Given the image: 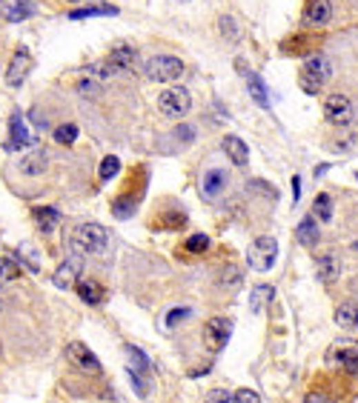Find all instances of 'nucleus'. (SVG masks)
<instances>
[{
    "label": "nucleus",
    "instance_id": "obj_1",
    "mask_svg": "<svg viewBox=\"0 0 358 403\" xmlns=\"http://www.w3.org/2000/svg\"><path fill=\"white\" fill-rule=\"evenodd\" d=\"M69 246H72V252L74 255H103L106 252V246H109V235H106V229L101 223H81V226H74V232L69 238Z\"/></svg>",
    "mask_w": 358,
    "mask_h": 403
},
{
    "label": "nucleus",
    "instance_id": "obj_2",
    "mask_svg": "<svg viewBox=\"0 0 358 403\" xmlns=\"http://www.w3.org/2000/svg\"><path fill=\"white\" fill-rule=\"evenodd\" d=\"M330 78H332V63L324 54H310L304 61V66H301V72H298V86L307 94H318Z\"/></svg>",
    "mask_w": 358,
    "mask_h": 403
},
{
    "label": "nucleus",
    "instance_id": "obj_3",
    "mask_svg": "<svg viewBox=\"0 0 358 403\" xmlns=\"http://www.w3.org/2000/svg\"><path fill=\"white\" fill-rule=\"evenodd\" d=\"M183 72H186V66L175 54H155L143 63L146 81H152V83H172L178 78H183Z\"/></svg>",
    "mask_w": 358,
    "mask_h": 403
},
{
    "label": "nucleus",
    "instance_id": "obj_4",
    "mask_svg": "<svg viewBox=\"0 0 358 403\" xmlns=\"http://www.w3.org/2000/svg\"><path fill=\"white\" fill-rule=\"evenodd\" d=\"M275 258H278V240L263 235V238H255L252 246L247 249V263L250 269H255V272H270V269L275 266Z\"/></svg>",
    "mask_w": 358,
    "mask_h": 403
},
{
    "label": "nucleus",
    "instance_id": "obj_5",
    "mask_svg": "<svg viewBox=\"0 0 358 403\" xmlns=\"http://www.w3.org/2000/svg\"><path fill=\"white\" fill-rule=\"evenodd\" d=\"M190 106H192V94L183 86L163 89L158 94V109H161L163 118H183V114L190 112Z\"/></svg>",
    "mask_w": 358,
    "mask_h": 403
},
{
    "label": "nucleus",
    "instance_id": "obj_6",
    "mask_svg": "<svg viewBox=\"0 0 358 403\" xmlns=\"http://www.w3.org/2000/svg\"><path fill=\"white\" fill-rule=\"evenodd\" d=\"M135 49L132 46H118V49H112L106 57H103V63L98 66L101 69V78H118V74H126L132 72V66H135Z\"/></svg>",
    "mask_w": 358,
    "mask_h": 403
},
{
    "label": "nucleus",
    "instance_id": "obj_7",
    "mask_svg": "<svg viewBox=\"0 0 358 403\" xmlns=\"http://www.w3.org/2000/svg\"><path fill=\"white\" fill-rule=\"evenodd\" d=\"M203 347L210 352H221L232 338V320L230 318H210L203 323Z\"/></svg>",
    "mask_w": 358,
    "mask_h": 403
},
{
    "label": "nucleus",
    "instance_id": "obj_8",
    "mask_svg": "<svg viewBox=\"0 0 358 403\" xmlns=\"http://www.w3.org/2000/svg\"><path fill=\"white\" fill-rule=\"evenodd\" d=\"M324 118L327 123H335V126H350L355 121V106L347 94H330L324 103Z\"/></svg>",
    "mask_w": 358,
    "mask_h": 403
},
{
    "label": "nucleus",
    "instance_id": "obj_9",
    "mask_svg": "<svg viewBox=\"0 0 358 403\" xmlns=\"http://www.w3.org/2000/svg\"><path fill=\"white\" fill-rule=\"evenodd\" d=\"M66 360L72 363L74 369H81L86 375H101V360L95 358V352H92L89 347H83V343H69L66 347Z\"/></svg>",
    "mask_w": 358,
    "mask_h": 403
},
{
    "label": "nucleus",
    "instance_id": "obj_10",
    "mask_svg": "<svg viewBox=\"0 0 358 403\" xmlns=\"http://www.w3.org/2000/svg\"><path fill=\"white\" fill-rule=\"evenodd\" d=\"M227 183H230V178H227V172H221V169H206L203 172V178H201V183H198V189H201V198L203 200H218L223 192H227Z\"/></svg>",
    "mask_w": 358,
    "mask_h": 403
},
{
    "label": "nucleus",
    "instance_id": "obj_11",
    "mask_svg": "<svg viewBox=\"0 0 358 403\" xmlns=\"http://www.w3.org/2000/svg\"><path fill=\"white\" fill-rule=\"evenodd\" d=\"M81 275H83V258L74 255L66 263H61V269L54 272L52 280H54V286H58V289H72V286L81 280Z\"/></svg>",
    "mask_w": 358,
    "mask_h": 403
},
{
    "label": "nucleus",
    "instance_id": "obj_12",
    "mask_svg": "<svg viewBox=\"0 0 358 403\" xmlns=\"http://www.w3.org/2000/svg\"><path fill=\"white\" fill-rule=\"evenodd\" d=\"M29 69H32V54L26 49H17L14 57H12V63H9V69H6V86L17 89V86L26 81Z\"/></svg>",
    "mask_w": 358,
    "mask_h": 403
},
{
    "label": "nucleus",
    "instance_id": "obj_13",
    "mask_svg": "<svg viewBox=\"0 0 358 403\" xmlns=\"http://www.w3.org/2000/svg\"><path fill=\"white\" fill-rule=\"evenodd\" d=\"M9 126H12V141L6 143V152H21V149H26V146L34 143V138L29 134V129H26V123H23V114H21V112L12 114Z\"/></svg>",
    "mask_w": 358,
    "mask_h": 403
},
{
    "label": "nucleus",
    "instance_id": "obj_14",
    "mask_svg": "<svg viewBox=\"0 0 358 403\" xmlns=\"http://www.w3.org/2000/svg\"><path fill=\"white\" fill-rule=\"evenodd\" d=\"M327 360L341 363L350 375H358V347H352V343H338L335 349L327 352Z\"/></svg>",
    "mask_w": 358,
    "mask_h": 403
},
{
    "label": "nucleus",
    "instance_id": "obj_15",
    "mask_svg": "<svg viewBox=\"0 0 358 403\" xmlns=\"http://www.w3.org/2000/svg\"><path fill=\"white\" fill-rule=\"evenodd\" d=\"M221 149H223V155L230 158L232 166H247L250 149H247V143H243L241 138H235V134H227V138L221 141Z\"/></svg>",
    "mask_w": 358,
    "mask_h": 403
},
{
    "label": "nucleus",
    "instance_id": "obj_16",
    "mask_svg": "<svg viewBox=\"0 0 358 403\" xmlns=\"http://www.w3.org/2000/svg\"><path fill=\"white\" fill-rule=\"evenodd\" d=\"M0 12H3V17L9 23H21L37 12V6L29 3V0H6V3H0Z\"/></svg>",
    "mask_w": 358,
    "mask_h": 403
},
{
    "label": "nucleus",
    "instance_id": "obj_17",
    "mask_svg": "<svg viewBox=\"0 0 358 403\" xmlns=\"http://www.w3.org/2000/svg\"><path fill=\"white\" fill-rule=\"evenodd\" d=\"M304 21L310 26H327L332 21V3L330 0H310V6L304 12Z\"/></svg>",
    "mask_w": 358,
    "mask_h": 403
},
{
    "label": "nucleus",
    "instance_id": "obj_18",
    "mask_svg": "<svg viewBox=\"0 0 358 403\" xmlns=\"http://www.w3.org/2000/svg\"><path fill=\"white\" fill-rule=\"evenodd\" d=\"M37 229H41L43 235H52L54 232V226L61 223V209H54V206H37L34 212H32Z\"/></svg>",
    "mask_w": 358,
    "mask_h": 403
},
{
    "label": "nucleus",
    "instance_id": "obj_19",
    "mask_svg": "<svg viewBox=\"0 0 358 403\" xmlns=\"http://www.w3.org/2000/svg\"><path fill=\"white\" fill-rule=\"evenodd\" d=\"M295 238H298V243L304 246V249L318 246V240H321V232H318V220H315V215H310V218H304V220L298 223Z\"/></svg>",
    "mask_w": 358,
    "mask_h": 403
},
{
    "label": "nucleus",
    "instance_id": "obj_20",
    "mask_svg": "<svg viewBox=\"0 0 358 403\" xmlns=\"http://www.w3.org/2000/svg\"><path fill=\"white\" fill-rule=\"evenodd\" d=\"M46 166H49V155L43 149H34V152H29V155L23 158L21 172H23V175H29V178H34V175H43Z\"/></svg>",
    "mask_w": 358,
    "mask_h": 403
},
{
    "label": "nucleus",
    "instance_id": "obj_21",
    "mask_svg": "<svg viewBox=\"0 0 358 403\" xmlns=\"http://www.w3.org/2000/svg\"><path fill=\"white\" fill-rule=\"evenodd\" d=\"M74 286H78V295H81L89 306H98V303L103 300V295H106L103 286H101L98 280H89V278H83V275H81V280L74 283Z\"/></svg>",
    "mask_w": 358,
    "mask_h": 403
},
{
    "label": "nucleus",
    "instance_id": "obj_22",
    "mask_svg": "<svg viewBox=\"0 0 358 403\" xmlns=\"http://www.w3.org/2000/svg\"><path fill=\"white\" fill-rule=\"evenodd\" d=\"M243 78H247V89L252 94V101L258 106H263V109H270V94H267V86H263V81L258 78L255 72H250V69H243Z\"/></svg>",
    "mask_w": 358,
    "mask_h": 403
},
{
    "label": "nucleus",
    "instance_id": "obj_23",
    "mask_svg": "<svg viewBox=\"0 0 358 403\" xmlns=\"http://www.w3.org/2000/svg\"><path fill=\"white\" fill-rule=\"evenodd\" d=\"M335 323L347 332H358V303H341L335 309Z\"/></svg>",
    "mask_w": 358,
    "mask_h": 403
},
{
    "label": "nucleus",
    "instance_id": "obj_24",
    "mask_svg": "<svg viewBox=\"0 0 358 403\" xmlns=\"http://www.w3.org/2000/svg\"><path fill=\"white\" fill-rule=\"evenodd\" d=\"M315 269H318V278H321L324 283H332V280L338 278V272H341V266H338V258H335L332 252H327V255H318Z\"/></svg>",
    "mask_w": 358,
    "mask_h": 403
},
{
    "label": "nucleus",
    "instance_id": "obj_25",
    "mask_svg": "<svg viewBox=\"0 0 358 403\" xmlns=\"http://www.w3.org/2000/svg\"><path fill=\"white\" fill-rule=\"evenodd\" d=\"M206 400H223V403H261V395L252 389H238V392H212Z\"/></svg>",
    "mask_w": 358,
    "mask_h": 403
},
{
    "label": "nucleus",
    "instance_id": "obj_26",
    "mask_svg": "<svg viewBox=\"0 0 358 403\" xmlns=\"http://www.w3.org/2000/svg\"><path fill=\"white\" fill-rule=\"evenodd\" d=\"M272 298H275V289L270 283H261V286H255L252 289V295H250V309L255 312V315H261L267 306L272 303Z\"/></svg>",
    "mask_w": 358,
    "mask_h": 403
},
{
    "label": "nucleus",
    "instance_id": "obj_27",
    "mask_svg": "<svg viewBox=\"0 0 358 403\" xmlns=\"http://www.w3.org/2000/svg\"><path fill=\"white\" fill-rule=\"evenodd\" d=\"M101 14H118V9L101 3V6H89V9H74V12H69L72 21H83V17H101Z\"/></svg>",
    "mask_w": 358,
    "mask_h": 403
},
{
    "label": "nucleus",
    "instance_id": "obj_28",
    "mask_svg": "<svg viewBox=\"0 0 358 403\" xmlns=\"http://www.w3.org/2000/svg\"><path fill=\"white\" fill-rule=\"evenodd\" d=\"M312 215H315V220H321V223H327V220H332V200H330V195H318L315 198V206H312Z\"/></svg>",
    "mask_w": 358,
    "mask_h": 403
},
{
    "label": "nucleus",
    "instance_id": "obj_29",
    "mask_svg": "<svg viewBox=\"0 0 358 403\" xmlns=\"http://www.w3.org/2000/svg\"><path fill=\"white\" fill-rule=\"evenodd\" d=\"M192 318V309L190 306H178V309H169L166 318H163V329H175V326H181L183 320Z\"/></svg>",
    "mask_w": 358,
    "mask_h": 403
},
{
    "label": "nucleus",
    "instance_id": "obj_30",
    "mask_svg": "<svg viewBox=\"0 0 358 403\" xmlns=\"http://www.w3.org/2000/svg\"><path fill=\"white\" fill-rule=\"evenodd\" d=\"M17 275H21V266H17L14 258H0V286L12 283Z\"/></svg>",
    "mask_w": 358,
    "mask_h": 403
},
{
    "label": "nucleus",
    "instance_id": "obj_31",
    "mask_svg": "<svg viewBox=\"0 0 358 403\" xmlns=\"http://www.w3.org/2000/svg\"><path fill=\"white\" fill-rule=\"evenodd\" d=\"M121 172V161L115 158V155H109V158H103L101 161V166H98V178L106 183V180H112Z\"/></svg>",
    "mask_w": 358,
    "mask_h": 403
},
{
    "label": "nucleus",
    "instance_id": "obj_32",
    "mask_svg": "<svg viewBox=\"0 0 358 403\" xmlns=\"http://www.w3.org/2000/svg\"><path fill=\"white\" fill-rule=\"evenodd\" d=\"M126 355H129V366H132V369H141V372H146V375H149V369H152V363H149V358H146L138 347H126Z\"/></svg>",
    "mask_w": 358,
    "mask_h": 403
},
{
    "label": "nucleus",
    "instance_id": "obj_33",
    "mask_svg": "<svg viewBox=\"0 0 358 403\" xmlns=\"http://www.w3.org/2000/svg\"><path fill=\"white\" fill-rule=\"evenodd\" d=\"M54 141L63 143V146H72L74 141H78V126H74V123H63V126H58V129H54Z\"/></svg>",
    "mask_w": 358,
    "mask_h": 403
},
{
    "label": "nucleus",
    "instance_id": "obj_34",
    "mask_svg": "<svg viewBox=\"0 0 358 403\" xmlns=\"http://www.w3.org/2000/svg\"><path fill=\"white\" fill-rule=\"evenodd\" d=\"M307 49H312L310 37H292V41H284V52L287 54H301V52H307Z\"/></svg>",
    "mask_w": 358,
    "mask_h": 403
},
{
    "label": "nucleus",
    "instance_id": "obj_35",
    "mask_svg": "<svg viewBox=\"0 0 358 403\" xmlns=\"http://www.w3.org/2000/svg\"><path fill=\"white\" fill-rule=\"evenodd\" d=\"M206 249H210V238L206 235H192L190 240H186V252H192V255H198V252H206Z\"/></svg>",
    "mask_w": 358,
    "mask_h": 403
},
{
    "label": "nucleus",
    "instance_id": "obj_36",
    "mask_svg": "<svg viewBox=\"0 0 358 403\" xmlns=\"http://www.w3.org/2000/svg\"><path fill=\"white\" fill-rule=\"evenodd\" d=\"M223 32H227V37H230V41H235V37H238V29H235V21H232V17H221V23H218Z\"/></svg>",
    "mask_w": 358,
    "mask_h": 403
},
{
    "label": "nucleus",
    "instance_id": "obj_37",
    "mask_svg": "<svg viewBox=\"0 0 358 403\" xmlns=\"http://www.w3.org/2000/svg\"><path fill=\"white\" fill-rule=\"evenodd\" d=\"M192 134H195V132H192V129H186V126L178 129V138H183V141H192Z\"/></svg>",
    "mask_w": 358,
    "mask_h": 403
},
{
    "label": "nucleus",
    "instance_id": "obj_38",
    "mask_svg": "<svg viewBox=\"0 0 358 403\" xmlns=\"http://www.w3.org/2000/svg\"><path fill=\"white\" fill-rule=\"evenodd\" d=\"M352 252H355V255H358V240H355V243H352Z\"/></svg>",
    "mask_w": 358,
    "mask_h": 403
},
{
    "label": "nucleus",
    "instance_id": "obj_39",
    "mask_svg": "<svg viewBox=\"0 0 358 403\" xmlns=\"http://www.w3.org/2000/svg\"><path fill=\"white\" fill-rule=\"evenodd\" d=\"M0 3H6V0H0Z\"/></svg>",
    "mask_w": 358,
    "mask_h": 403
}]
</instances>
